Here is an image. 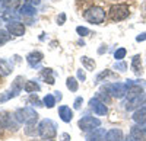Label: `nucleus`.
Returning <instances> with one entry per match:
<instances>
[{"label": "nucleus", "mask_w": 146, "mask_h": 141, "mask_svg": "<svg viewBox=\"0 0 146 141\" xmlns=\"http://www.w3.org/2000/svg\"><path fill=\"white\" fill-rule=\"evenodd\" d=\"M66 86H67V89L72 90V92H76L78 87H79V86H78V81H76L75 77H69L67 81H66Z\"/></svg>", "instance_id": "24"}, {"label": "nucleus", "mask_w": 146, "mask_h": 141, "mask_svg": "<svg viewBox=\"0 0 146 141\" xmlns=\"http://www.w3.org/2000/svg\"><path fill=\"white\" fill-rule=\"evenodd\" d=\"M15 116H16V119L19 122H25L28 125L35 124L36 121H38V113H36L32 108H21V109L16 111Z\"/></svg>", "instance_id": "4"}, {"label": "nucleus", "mask_w": 146, "mask_h": 141, "mask_svg": "<svg viewBox=\"0 0 146 141\" xmlns=\"http://www.w3.org/2000/svg\"><path fill=\"white\" fill-rule=\"evenodd\" d=\"M89 106L94 109V112H95L96 115H105V113L108 112L105 103L101 102L98 98H92V99L89 100Z\"/></svg>", "instance_id": "9"}, {"label": "nucleus", "mask_w": 146, "mask_h": 141, "mask_svg": "<svg viewBox=\"0 0 146 141\" xmlns=\"http://www.w3.org/2000/svg\"><path fill=\"white\" fill-rule=\"evenodd\" d=\"M64 20H66V15H64V13H62V15L57 18V23H58V25H63Z\"/></svg>", "instance_id": "34"}, {"label": "nucleus", "mask_w": 146, "mask_h": 141, "mask_svg": "<svg viewBox=\"0 0 146 141\" xmlns=\"http://www.w3.org/2000/svg\"><path fill=\"white\" fill-rule=\"evenodd\" d=\"M80 61H82L83 67L86 68V70H91V71H94V70H95V61H94V60H91L89 57L83 55V57L80 58Z\"/></svg>", "instance_id": "20"}, {"label": "nucleus", "mask_w": 146, "mask_h": 141, "mask_svg": "<svg viewBox=\"0 0 146 141\" xmlns=\"http://www.w3.org/2000/svg\"><path fill=\"white\" fill-rule=\"evenodd\" d=\"M44 105H45L47 108H53L54 105H56V98L53 95H47L44 98Z\"/></svg>", "instance_id": "26"}, {"label": "nucleus", "mask_w": 146, "mask_h": 141, "mask_svg": "<svg viewBox=\"0 0 146 141\" xmlns=\"http://www.w3.org/2000/svg\"><path fill=\"white\" fill-rule=\"evenodd\" d=\"M9 39H10V35H9V32H7V31H5V29H0V45L6 44Z\"/></svg>", "instance_id": "27"}, {"label": "nucleus", "mask_w": 146, "mask_h": 141, "mask_svg": "<svg viewBox=\"0 0 146 141\" xmlns=\"http://www.w3.org/2000/svg\"><path fill=\"white\" fill-rule=\"evenodd\" d=\"M45 141H53V140H45Z\"/></svg>", "instance_id": "41"}, {"label": "nucleus", "mask_w": 146, "mask_h": 141, "mask_svg": "<svg viewBox=\"0 0 146 141\" xmlns=\"http://www.w3.org/2000/svg\"><path fill=\"white\" fill-rule=\"evenodd\" d=\"M2 18H3V20H6V22H18V19H19V13H16L15 10H12V9H6L5 12H3V15H2Z\"/></svg>", "instance_id": "17"}, {"label": "nucleus", "mask_w": 146, "mask_h": 141, "mask_svg": "<svg viewBox=\"0 0 146 141\" xmlns=\"http://www.w3.org/2000/svg\"><path fill=\"white\" fill-rule=\"evenodd\" d=\"M85 19L89 23H95V25H100L105 20V10L100 6H92L85 12Z\"/></svg>", "instance_id": "2"}, {"label": "nucleus", "mask_w": 146, "mask_h": 141, "mask_svg": "<svg viewBox=\"0 0 146 141\" xmlns=\"http://www.w3.org/2000/svg\"><path fill=\"white\" fill-rule=\"evenodd\" d=\"M79 128L82 131H92L94 128H98L101 125V121L94 118V116H85V118H82L79 121Z\"/></svg>", "instance_id": "7"}, {"label": "nucleus", "mask_w": 146, "mask_h": 141, "mask_svg": "<svg viewBox=\"0 0 146 141\" xmlns=\"http://www.w3.org/2000/svg\"><path fill=\"white\" fill-rule=\"evenodd\" d=\"M76 32L80 35V37H85V35L89 33V29L85 28V26H78V28H76Z\"/></svg>", "instance_id": "30"}, {"label": "nucleus", "mask_w": 146, "mask_h": 141, "mask_svg": "<svg viewBox=\"0 0 146 141\" xmlns=\"http://www.w3.org/2000/svg\"><path fill=\"white\" fill-rule=\"evenodd\" d=\"M7 32L15 35V37H22L25 33V26L19 22H10V23H7Z\"/></svg>", "instance_id": "11"}, {"label": "nucleus", "mask_w": 146, "mask_h": 141, "mask_svg": "<svg viewBox=\"0 0 146 141\" xmlns=\"http://www.w3.org/2000/svg\"><path fill=\"white\" fill-rule=\"evenodd\" d=\"M0 3H3V2H0Z\"/></svg>", "instance_id": "43"}, {"label": "nucleus", "mask_w": 146, "mask_h": 141, "mask_svg": "<svg viewBox=\"0 0 146 141\" xmlns=\"http://www.w3.org/2000/svg\"><path fill=\"white\" fill-rule=\"evenodd\" d=\"M114 68L123 73V71H126V70H127V64H126L124 61H117V63L114 64Z\"/></svg>", "instance_id": "29"}, {"label": "nucleus", "mask_w": 146, "mask_h": 141, "mask_svg": "<svg viewBox=\"0 0 146 141\" xmlns=\"http://www.w3.org/2000/svg\"><path fill=\"white\" fill-rule=\"evenodd\" d=\"M131 68L135 73H139L142 71V64H140V55H135L131 60Z\"/></svg>", "instance_id": "23"}, {"label": "nucleus", "mask_w": 146, "mask_h": 141, "mask_svg": "<svg viewBox=\"0 0 146 141\" xmlns=\"http://www.w3.org/2000/svg\"><path fill=\"white\" fill-rule=\"evenodd\" d=\"M104 141H123V132L121 130H117V128H113L105 134Z\"/></svg>", "instance_id": "12"}, {"label": "nucleus", "mask_w": 146, "mask_h": 141, "mask_svg": "<svg viewBox=\"0 0 146 141\" xmlns=\"http://www.w3.org/2000/svg\"><path fill=\"white\" fill-rule=\"evenodd\" d=\"M146 39V32H142L140 35H137V37H136V41L137 42H142V41H145Z\"/></svg>", "instance_id": "35"}, {"label": "nucleus", "mask_w": 146, "mask_h": 141, "mask_svg": "<svg viewBox=\"0 0 146 141\" xmlns=\"http://www.w3.org/2000/svg\"><path fill=\"white\" fill-rule=\"evenodd\" d=\"M28 2H29V5H32V6L35 5V6H36V5H40L41 0H28Z\"/></svg>", "instance_id": "39"}, {"label": "nucleus", "mask_w": 146, "mask_h": 141, "mask_svg": "<svg viewBox=\"0 0 146 141\" xmlns=\"http://www.w3.org/2000/svg\"><path fill=\"white\" fill-rule=\"evenodd\" d=\"M126 141H133V137H131V135H127V138H126Z\"/></svg>", "instance_id": "40"}, {"label": "nucleus", "mask_w": 146, "mask_h": 141, "mask_svg": "<svg viewBox=\"0 0 146 141\" xmlns=\"http://www.w3.org/2000/svg\"><path fill=\"white\" fill-rule=\"evenodd\" d=\"M19 5V0H3V6L5 9H12V10H15Z\"/></svg>", "instance_id": "25"}, {"label": "nucleus", "mask_w": 146, "mask_h": 141, "mask_svg": "<svg viewBox=\"0 0 146 141\" xmlns=\"http://www.w3.org/2000/svg\"><path fill=\"white\" fill-rule=\"evenodd\" d=\"M129 90V86L126 83H113L108 86V93L111 95L113 98H117V99H121L126 96V93Z\"/></svg>", "instance_id": "6"}, {"label": "nucleus", "mask_w": 146, "mask_h": 141, "mask_svg": "<svg viewBox=\"0 0 146 141\" xmlns=\"http://www.w3.org/2000/svg\"><path fill=\"white\" fill-rule=\"evenodd\" d=\"M3 128H6V125H5V118H2V116H0V134H2Z\"/></svg>", "instance_id": "37"}, {"label": "nucleus", "mask_w": 146, "mask_h": 141, "mask_svg": "<svg viewBox=\"0 0 146 141\" xmlns=\"http://www.w3.org/2000/svg\"><path fill=\"white\" fill-rule=\"evenodd\" d=\"M133 119H135L136 124L146 125V108H140V109H137L135 113H133Z\"/></svg>", "instance_id": "15"}, {"label": "nucleus", "mask_w": 146, "mask_h": 141, "mask_svg": "<svg viewBox=\"0 0 146 141\" xmlns=\"http://www.w3.org/2000/svg\"><path fill=\"white\" fill-rule=\"evenodd\" d=\"M105 134L107 132L104 128H94L92 131L86 134V141H104Z\"/></svg>", "instance_id": "10"}, {"label": "nucleus", "mask_w": 146, "mask_h": 141, "mask_svg": "<svg viewBox=\"0 0 146 141\" xmlns=\"http://www.w3.org/2000/svg\"><path fill=\"white\" fill-rule=\"evenodd\" d=\"M12 71V66L6 60H0V77H5Z\"/></svg>", "instance_id": "19"}, {"label": "nucleus", "mask_w": 146, "mask_h": 141, "mask_svg": "<svg viewBox=\"0 0 146 141\" xmlns=\"http://www.w3.org/2000/svg\"><path fill=\"white\" fill-rule=\"evenodd\" d=\"M80 2H83V0H80Z\"/></svg>", "instance_id": "42"}, {"label": "nucleus", "mask_w": 146, "mask_h": 141, "mask_svg": "<svg viewBox=\"0 0 146 141\" xmlns=\"http://www.w3.org/2000/svg\"><path fill=\"white\" fill-rule=\"evenodd\" d=\"M60 141H70V135L67 132H63L62 135H60Z\"/></svg>", "instance_id": "36"}, {"label": "nucleus", "mask_w": 146, "mask_h": 141, "mask_svg": "<svg viewBox=\"0 0 146 141\" xmlns=\"http://www.w3.org/2000/svg\"><path fill=\"white\" fill-rule=\"evenodd\" d=\"M23 90L28 92V93H32V92H38L40 90V86L35 83V81H27L25 85H23Z\"/></svg>", "instance_id": "22"}, {"label": "nucleus", "mask_w": 146, "mask_h": 141, "mask_svg": "<svg viewBox=\"0 0 146 141\" xmlns=\"http://www.w3.org/2000/svg\"><path fill=\"white\" fill-rule=\"evenodd\" d=\"M130 135L133 137L135 141H146V128L145 125H133L130 128Z\"/></svg>", "instance_id": "8"}, {"label": "nucleus", "mask_w": 146, "mask_h": 141, "mask_svg": "<svg viewBox=\"0 0 146 141\" xmlns=\"http://www.w3.org/2000/svg\"><path fill=\"white\" fill-rule=\"evenodd\" d=\"M96 98H98L101 102H104V103H108V100H110V96L107 95V93H102V92H100L98 95H96Z\"/></svg>", "instance_id": "31"}, {"label": "nucleus", "mask_w": 146, "mask_h": 141, "mask_svg": "<svg viewBox=\"0 0 146 141\" xmlns=\"http://www.w3.org/2000/svg\"><path fill=\"white\" fill-rule=\"evenodd\" d=\"M38 134L42 138H47V140L53 138L57 134V125H56V122L51 121V119H48V118L42 119L40 122V125H38Z\"/></svg>", "instance_id": "3"}, {"label": "nucleus", "mask_w": 146, "mask_h": 141, "mask_svg": "<svg viewBox=\"0 0 146 141\" xmlns=\"http://www.w3.org/2000/svg\"><path fill=\"white\" fill-rule=\"evenodd\" d=\"M41 60H42V54L40 51H34V52L28 54V57H27V61L29 63L31 67H35L36 64H40Z\"/></svg>", "instance_id": "14"}, {"label": "nucleus", "mask_w": 146, "mask_h": 141, "mask_svg": "<svg viewBox=\"0 0 146 141\" xmlns=\"http://www.w3.org/2000/svg\"><path fill=\"white\" fill-rule=\"evenodd\" d=\"M126 52H127L126 48H118V50L114 52V58H115L117 61H120L121 58H124V57H126Z\"/></svg>", "instance_id": "28"}, {"label": "nucleus", "mask_w": 146, "mask_h": 141, "mask_svg": "<svg viewBox=\"0 0 146 141\" xmlns=\"http://www.w3.org/2000/svg\"><path fill=\"white\" fill-rule=\"evenodd\" d=\"M58 115H60V118H62V121H64V122H70L72 118H73V112L69 106H60Z\"/></svg>", "instance_id": "13"}, {"label": "nucleus", "mask_w": 146, "mask_h": 141, "mask_svg": "<svg viewBox=\"0 0 146 141\" xmlns=\"http://www.w3.org/2000/svg\"><path fill=\"white\" fill-rule=\"evenodd\" d=\"M82 102H83V99H82V98H76V100H75V105H73V106H75V109H79V108H80Z\"/></svg>", "instance_id": "33"}, {"label": "nucleus", "mask_w": 146, "mask_h": 141, "mask_svg": "<svg viewBox=\"0 0 146 141\" xmlns=\"http://www.w3.org/2000/svg\"><path fill=\"white\" fill-rule=\"evenodd\" d=\"M78 79L82 80V81H85V80H86V74H85L82 70H78Z\"/></svg>", "instance_id": "32"}, {"label": "nucleus", "mask_w": 146, "mask_h": 141, "mask_svg": "<svg viewBox=\"0 0 146 141\" xmlns=\"http://www.w3.org/2000/svg\"><path fill=\"white\" fill-rule=\"evenodd\" d=\"M126 96H127V102H126V109L127 111H131V109H135L137 108L140 102L145 100V95H143V90L140 86L137 85H133L129 87L127 93H126Z\"/></svg>", "instance_id": "1"}, {"label": "nucleus", "mask_w": 146, "mask_h": 141, "mask_svg": "<svg viewBox=\"0 0 146 141\" xmlns=\"http://www.w3.org/2000/svg\"><path fill=\"white\" fill-rule=\"evenodd\" d=\"M51 74H53V70H51V68H44V71H42V74H41V77H42L44 80H47L48 85H54V77H53Z\"/></svg>", "instance_id": "21"}, {"label": "nucleus", "mask_w": 146, "mask_h": 141, "mask_svg": "<svg viewBox=\"0 0 146 141\" xmlns=\"http://www.w3.org/2000/svg\"><path fill=\"white\" fill-rule=\"evenodd\" d=\"M5 125H6V128H9V130H18L19 128V121L16 119V116L13 115H7V116H5Z\"/></svg>", "instance_id": "16"}, {"label": "nucleus", "mask_w": 146, "mask_h": 141, "mask_svg": "<svg viewBox=\"0 0 146 141\" xmlns=\"http://www.w3.org/2000/svg\"><path fill=\"white\" fill-rule=\"evenodd\" d=\"M129 15H130L129 6L124 5V3L114 5V6H111V9H110V16H111V19L115 20V22L124 20L126 18H129Z\"/></svg>", "instance_id": "5"}, {"label": "nucleus", "mask_w": 146, "mask_h": 141, "mask_svg": "<svg viewBox=\"0 0 146 141\" xmlns=\"http://www.w3.org/2000/svg\"><path fill=\"white\" fill-rule=\"evenodd\" d=\"M56 95H54V98H56V100H62V93L60 92H54Z\"/></svg>", "instance_id": "38"}, {"label": "nucleus", "mask_w": 146, "mask_h": 141, "mask_svg": "<svg viewBox=\"0 0 146 141\" xmlns=\"http://www.w3.org/2000/svg\"><path fill=\"white\" fill-rule=\"evenodd\" d=\"M19 12H21V15H23V16H34V15L36 13V9H35L32 5L27 3V5H22V6H21Z\"/></svg>", "instance_id": "18"}]
</instances>
